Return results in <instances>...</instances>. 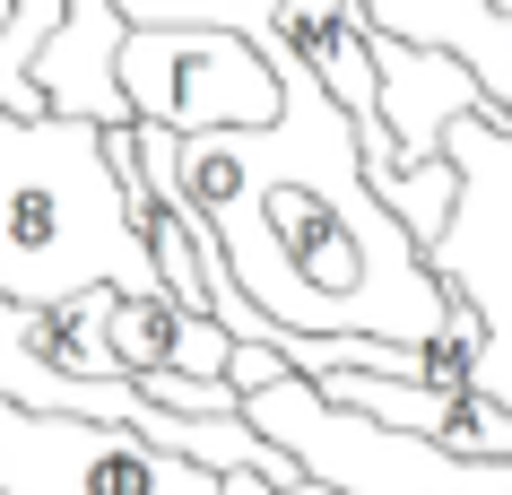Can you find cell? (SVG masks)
<instances>
[{
	"label": "cell",
	"instance_id": "1",
	"mask_svg": "<svg viewBox=\"0 0 512 495\" xmlns=\"http://www.w3.org/2000/svg\"><path fill=\"white\" fill-rule=\"evenodd\" d=\"M261 53L278 70L270 122L226 131H174L191 200L209 209L235 287L287 330H382V339H452L478 365L486 313L478 296L426 261L382 192L365 183V131L322 87V70L261 18Z\"/></svg>",
	"mask_w": 512,
	"mask_h": 495
},
{
	"label": "cell",
	"instance_id": "2",
	"mask_svg": "<svg viewBox=\"0 0 512 495\" xmlns=\"http://www.w3.org/2000/svg\"><path fill=\"white\" fill-rule=\"evenodd\" d=\"M0 287L9 296H139L165 287L131 218L113 122L0 105Z\"/></svg>",
	"mask_w": 512,
	"mask_h": 495
},
{
	"label": "cell",
	"instance_id": "3",
	"mask_svg": "<svg viewBox=\"0 0 512 495\" xmlns=\"http://www.w3.org/2000/svg\"><path fill=\"white\" fill-rule=\"evenodd\" d=\"M365 27H400V35H426V44H452L486 79L495 113H504V122L460 113L452 139H443L460 157V209L426 244V261L478 296L486 348H478L469 374L495 400H512V9H495V0H374Z\"/></svg>",
	"mask_w": 512,
	"mask_h": 495
},
{
	"label": "cell",
	"instance_id": "4",
	"mask_svg": "<svg viewBox=\"0 0 512 495\" xmlns=\"http://www.w3.org/2000/svg\"><path fill=\"white\" fill-rule=\"evenodd\" d=\"M243 417L296 452V469L330 478L348 495H512V461L495 452H452V443L417 435V426H382L374 409L330 400L313 374H270L243 391Z\"/></svg>",
	"mask_w": 512,
	"mask_h": 495
},
{
	"label": "cell",
	"instance_id": "5",
	"mask_svg": "<svg viewBox=\"0 0 512 495\" xmlns=\"http://www.w3.org/2000/svg\"><path fill=\"white\" fill-rule=\"evenodd\" d=\"M0 487L9 495H226V469L191 461L122 417L0 400Z\"/></svg>",
	"mask_w": 512,
	"mask_h": 495
},
{
	"label": "cell",
	"instance_id": "6",
	"mask_svg": "<svg viewBox=\"0 0 512 495\" xmlns=\"http://www.w3.org/2000/svg\"><path fill=\"white\" fill-rule=\"evenodd\" d=\"M122 96L139 122L165 131H226V122H270L278 70L261 35L243 27H191V18H131L122 35Z\"/></svg>",
	"mask_w": 512,
	"mask_h": 495
},
{
	"label": "cell",
	"instance_id": "7",
	"mask_svg": "<svg viewBox=\"0 0 512 495\" xmlns=\"http://www.w3.org/2000/svg\"><path fill=\"white\" fill-rule=\"evenodd\" d=\"M374 70H382V122L400 139V157H443V139H452L460 113H486V122H504L486 79L452 44H426V35H400V27H374Z\"/></svg>",
	"mask_w": 512,
	"mask_h": 495
},
{
	"label": "cell",
	"instance_id": "8",
	"mask_svg": "<svg viewBox=\"0 0 512 495\" xmlns=\"http://www.w3.org/2000/svg\"><path fill=\"white\" fill-rule=\"evenodd\" d=\"M105 330H113L122 374H157V365H183V374H226V365H235V348H243V339L217 322L209 304H183L174 287L113 296ZM226 383H235V374H226Z\"/></svg>",
	"mask_w": 512,
	"mask_h": 495
},
{
	"label": "cell",
	"instance_id": "9",
	"mask_svg": "<svg viewBox=\"0 0 512 495\" xmlns=\"http://www.w3.org/2000/svg\"><path fill=\"white\" fill-rule=\"evenodd\" d=\"M270 495H348V487H330V478H313V469H304V478H287V487H270Z\"/></svg>",
	"mask_w": 512,
	"mask_h": 495
},
{
	"label": "cell",
	"instance_id": "10",
	"mask_svg": "<svg viewBox=\"0 0 512 495\" xmlns=\"http://www.w3.org/2000/svg\"><path fill=\"white\" fill-rule=\"evenodd\" d=\"M348 9H356V18H374V0H348Z\"/></svg>",
	"mask_w": 512,
	"mask_h": 495
},
{
	"label": "cell",
	"instance_id": "11",
	"mask_svg": "<svg viewBox=\"0 0 512 495\" xmlns=\"http://www.w3.org/2000/svg\"><path fill=\"white\" fill-rule=\"evenodd\" d=\"M9 9H18V0H0V27H9Z\"/></svg>",
	"mask_w": 512,
	"mask_h": 495
}]
</instances>
